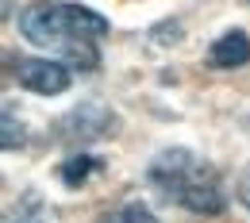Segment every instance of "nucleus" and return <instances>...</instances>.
I'll list each match as a JSON object with an SVG mask.
<instances>
[{
    "instance_id": "39448f33",
    "label": "nucleus",
    "mask_w": 250,
    "mask_h": 223,
    "mask_svg": "<svg viewBox=\"0 0 250 223\" xmlns=\"http://www.w3.org/2000/svg\"><path fill=\"white\" fill-rule=\"evenodd\" d=\"M208 62L216 69H239V65L250 62V35L247 31H227L219 35L208 50Z\"/></svg>"
},
{
    "instance_id": "9d476101",
    "label": "nucleus",
    "mask_w": 250,
    "mask_h": 223,
    "mask_svg": "<svg viewBox=\"0 0 250 223\" xmlns=\"http://www.w3.org/2000/svg\"><path fill=\"white\" fill-rule=\"evenodd\" d=\"M16 223H46L42 216H31V220H16Z\"/></svg>"
},
{
    "instance_id": "20e7f679",
    "label": "nucleus",
    "mask_w": 250,
    "mask_h": 223,
    "mask_svg": "<svg viewBox=\"0 0 250 223\" xmlns=\"http://www.w3.org/2000/svg\"><path fill=\"white\" fill-rule=\"evenodd\" d=\"M62 127H73V131H65L62 139L89 142V139L108 135V127H112V112H108V108H100V104H81V108H73V112L62 120Z\"/></svg>"
},
{
    "instance_id": "0eeeda50",
    "label": "nucleus",
    "mask_w": 250,
    "mask_h": 223,
    "mask_svg": "<svg viewBox=\"0 0 250 223\" xmlns=\"http://www.w3.org/2000/svg\"><path fill=\"white\" fill-rule=\"evenodd\" d=\"M104 223H158V220H154V212L143 208V204H124L120 212H112Z\"/></svg>"
},
{
    "instance_id": "6e6552de",
    "label": "nucleus",
    "mask_w": 250,
    "mask_h": 223,
    "mask_svg": "<svg viewBox=\"0 0 250 223\" xmlns=\"http://www.w3.org/2000/svg\"><path fill=\"white\" fill-rule=\"evenodd\" d=\"M16 146H23V131L12 120V112H4V150H16Z\"/></svg>"
},
{
    "instance_id": "1a4fd4ad",
    "label": "nucleus",
    "mask_w": 250,
    "mask_h": 223,
    "mask_svg": "<svg viewBox=\"0 0 250 223\" xmlns=\"http://www.w3.org/2000/svg\"><path fill=\"white\" fill-rule=\"evenodd\" d=\"M239 200H243V208L250 212V169L243 173V181H239Z\"/></svg>"
},
{
    "instance_id": "f257e3e1",
    "label": "nucleus",
    "mask_w": 250,
    "mask_h": 223,
    "mask_svg": "<svg viewBox=\"0 0 250 223\" xmlns=\"http://www.w3.org/2000/svg\"><path fill=\"white\" fill-rule=\"evenodd\" d=\"M20 31L27 42L58 54L69 69L89 73L100 62L96 42L108 35V20L85 4H31L20 16Z\"/></svg>"
},
{
    "instance_id": "7ed1b4c3",
    "label": "nucleus",
    "mask_w": 250,
    "mask_h": 223,
    "mask_svg": "<svg viewBox=\"0 0 250 223\" xmlns=\"http://www.w3.org/2000/svg\"><path fill=\"white\" fill-rule=\"evenodd\" d=\"M8 65H16V81L31 93L58 96L69 89V65L65 62H46V58H12Z\"/></svg>"
},
{
    "instance_id": "423d86ee",
    "label": "nucleus",
    "mask_w": 250,
    "mask_h": 223,
    "mask_svg": "<svg viewBox=\"0 0 250 223\" xmlns=\"http://www.w3.org/2000/svg\"><path fill=\"white\" fill-rule=\"evenodd\" d=\"M104 169V162L93 158V154H77V158H65L62 162V169H58V177H62V185H85L93 173H100Z\"/></svg>"
},
{
    "instance_id": "f03ea898",
    "label": "nucleus",
    "mask_w": 250,
    "mask_h": 223,
    "mask_svg": "<svg viewBox=\"0 0 250 223\" xmlns=\"http://www.w3.org/2000/svg\"><path fill=\"white\" fill-rule=\"evenodd\" d=\"M150 185H154L166 200H173L177 208L196 212V216H219L227 196L219 185V173L185 146H173V150H162L150 162Z\"/></svg>"
}]
</instances>
